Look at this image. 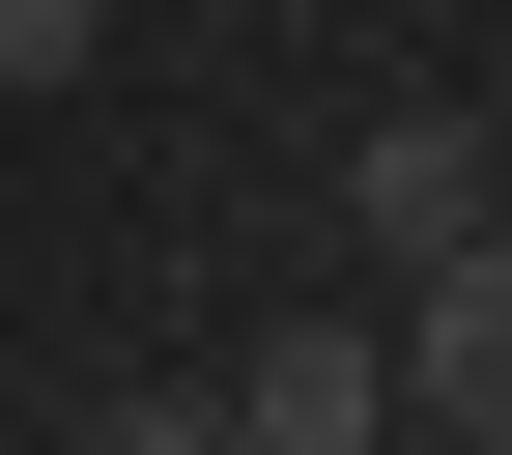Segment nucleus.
<instances>
[{
  "mask_svg": "<svg viewBox=\"0 0 512 455\" xmlns=\"http://www.w3.org/2000/svg\"><path fill=\"white\" fill-rule=\"evenodd\" d=\"M512 228V143H484V114H370V143H342V256H370V285H427V256H484Z\"/></svg>",
  "mask_w": 512,
  "mask_h": 455,
  "instance_id": "f257e3e1",
  "label": "nucleus"
},
{
  "mask_svg": "<svg viewBox=\"0 0 512 455\" xmlns=\"http://www.w3.org/2000/svg\"><path fill=\"white\" fill-rule=\"evenodd\" d=\"M57 455H228V399H86Z\"/></svg>",
  "mask_w": 512,
  "mask_h": 455,
  "instance_id": "39448f33",
  "label": "nucleus"
},
{
  "mask_svg": "<svg viewBox=\"0 0 512 455\" xmlns=\"http://www.w3.org/2000/svg\"><path fill=\"white\" fill-rule=\"evenodd\" d=\"M399 427H456V455H512V228L399 285Z\"/></svg>",
  "mask_w": 512,
  "mask_h": 455,
  "instance_id": "7ed1b4c3",
  "label": "nucleus"
},
{
  "mask_svg": "<svg viewBox=\"0 0 512 455\" xmlns=\"http://www.w3.org/2000/svg\"><path fill=\"white\" fill-rule=\"evenodd\" d=\"M370 427H399V313H285L228 370V455H370Z\"/></svg>",
  "mask_w": 512,
  "mask_h": 455,
  "instance_id": "f03ea898",
  "label": "nucleus"
},
{
  "mask_svg": "<svg viewBox=\"0 0 512 455\" xmlns=\"http://www.w3.org/2000/svg\"><path fill=\"white\" fill-rule=\"evenodd\" d=\"M114 57V0H0V86H86Z\"/></svg>",
  "mask_w": 512,
  "mask_h": 455,
  "instance_id": "20e7f679",
  "label": "nucleus"
}]
</instances>
